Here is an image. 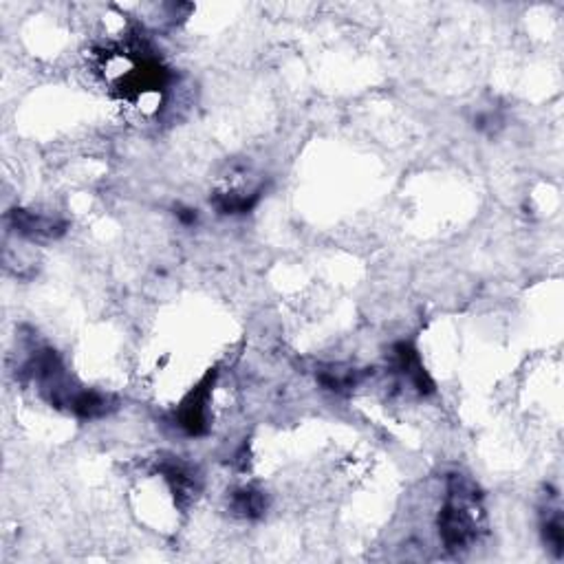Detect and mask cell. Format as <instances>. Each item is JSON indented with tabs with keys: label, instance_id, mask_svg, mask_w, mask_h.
Returning <instances> with one entry per match:
<instances>
[{
	"label": "cell",
	"instance_id": "2",
	"mask_svg": "<svg viewBox=\"0 0 564 564\" xmlns=\"http://www.w3.org/2000/svg\"><path fill=\"white\" fill-rule=\"evenodd\" d=\"M216 372H208L201 380V384L190 391V395L181 401V408L177 412L179 426L188 434H203L208 430V403L212 395V386H214Z\"/></svg>",
	"mask_w": 564,
	"mask_h": 564
},
{
	"label": "cell",
	"instance_id": "8",
	"mask_svg": "<svg viewBox=\"0 0 564 564\" xmlns=\"http://www.w3.org/2000/svg\"><path fill=\"white\" fill-rule=\"evenodd\" d=\"M261 199V190L250 194H242V193H221L212 199L214 208L221 212V214H245L250 212L253 205L258 203Z\"/></svg>",
	"mask_w": 564,
	"mask_h": 564
},
{
	"label": "cell",
	"instance_id": "3",
	"mask_svg": "<svg viewBox=\"0 0 564 564\" xmlns=\"http://www.w3.org/2000/svg\"><path fill=\"white\" fill-rule=\"evenodd\" d=\"M9 223H12L15 234L29 238V241H54L66 232L64 221L23 208L9 212Z\"/></svg>",
	"mask_w": 564,
	"mask_h": 564
},
{
	"label": "cell",
	"instance_id": "7",
	"mask_svg": "<svg viewBox=\"0 0 564 564\" xmlns=\"http://www.w3.org/2000/svg\"><path fill=\"white\" fill-rule=\"evenodd\" d=\"M318 381L327 391L349 392L361 381V372L357 369H344V366H327L318 371Z\"/></svg>",
	"mask_w": 564,
	"mask_h": 564
},
{
	"label": "cell",
	"instance_id": "10",
	"mask_svg": "<svg viewBox=\"0 0 564 564\" xmlns=\"http://www.w3.org/2000/svg\"><path fill=\"white\" fill-rule=\"evenodd\" d=\"M177 219L181 221V223H185V225H194L196 223V210L179 208L177 210Z\"/></svg>",
	"mask_w": 564,
	"mask_h": 564
},
{
	"label": "cell",
	"instance_id": "9",
	"mask_svg": "<svg viewBox=\"0 0 564 564\" xmlns=\"http://www.w3.org/2000/svg\"><path fill=\"white\" fill-rule=\"evenodd\" d=\"M542 538H545V545L560 558L564 551V525L560 510H547V519L542 520Z\"/></svg>",
	"mask_w": 564,
	"mask_h": 564
},
{
	"label": "cell",
	"instance_id": "5",
	"mask_svg": "<svg viewBox=\"0 0 564 564\" xmlns=\"http://www.w3.org/2000/svg\"><path fill=\"white\" fill-rule=\"evenodd\" d=\"M159 470H162L165 483L173 490L177 503L183 505L194 499L196 491H199V483H196V474L193 472V468H188L181 460H163Z\"/></svg>",
	"mask_w": 564,
	"mask_h": 564
},
{
	"label": "cell",
	"instance_id": "6",
	"mask_svg": "<svg viewBox=\"0 0 564 564\" xmlns=\"http://www.w3.org/2000/svg\"><path fill=\"white\" fill-rule=\"evenodd\" d=\"M232 511L241 519H261L267 511V496L265 491L256 488H241L232 494Z\"/></svg>",
	"mask_w": 564,
	"mask_h": 564
},
{
	"label": "cell",
	"instance_id": "4",
	"mask_svg": "<svg viewBox=\"0 0 564 564\" xmlns=\"http://www.w3.org/2000/svg\"><path fill=\"white\" fill-rule=\"evenodd\" d=\"M392 366L395 371L400 372L403 380L408 381L419 395H432L434 392V381L432 377L428 375L426 366H423L421 357H419V351L411 341H400L392 349Z\"/></svg>",
	"mask_w": 564,
	"mask_h": 564
},
{
	"label": "cell",
	"instance_id": "1",
	"mask_svg": "<svg viewBox=\"0 0 564 564\" xmlns=\"http://www.w3.org/2000/svg\"><path fill=\"white\" fill-rule=\"evenodd\" d=\"M476 483L463 474H450L446 503L439 511V536L452 553L470 549L483 527V505Z\"/></svg>",
	"mask_w": 564,
	"mask_h": 564
}]
</instances>
